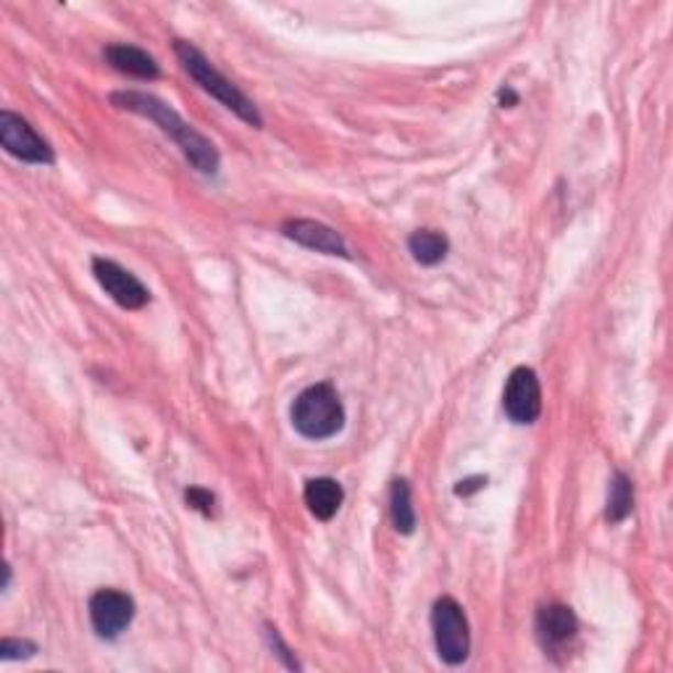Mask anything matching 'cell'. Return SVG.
Here are the masks:
<instances>
[{
	"label": "cell",
	"mask_w": 673,
	"mask_h": 673,
	"mask_svg": "<svg viewBox=\"0 0 673 673\" xmlns=\"http://www.w3.org/2000/svg\"><path fill=\"white\" fill-rule=\"evenodd\" d=\"M174 51H177V58L181 60V66H185V71L190 74L195 82L203 87L208 96L217 98L224 109L232 111L234 117H240L245 124L255 126V130L264 126V119H261V113L253 106V100L247 98L240 87H234L232 82H229V79L219 69H213L211 60L195 48V45L185 43V40H177Z\"/></svg>",
	"instance_id": "2"
},
{
	"label": "cell",
	"mask_w": 673,
	"mask_h": 673,
	"mask_svg": "<svg viewBox=\"0 0 673 673\" xmlns=\"http://www.w3.org/2000/svg\"><path fill=\"white\" fill-rule=\"evenodd\" d=\"M106 60L121 74H130L137 79H156L161 69L156 58L147 56L145 51L134 48V45H109L106 48Z\"/></svg>",
	"instance_id": "12"
},
{
	"label": "cell",
	"mask_w": 673,
	"mask_h": 673,
	"mask_svg": "<svg viewBox=\"0 0 673 673\" xmlns=\"http://www.w3.org/2000/svg\"><path fill=\"white\" fill-rule=\"evenodd\" d=\"M503 408L514 423H534L542 413V387L537 374L527 366H518L508 376L503 393Z\"/></svg>",
	"instance_id": "7"
},
{
	"label": "cell",
	"mask_w": 673,
	"mask_h": 673,
	"mask_svg": "<svg viewBox=\"0 0 673 673\" xmlns=\"http://www.w3.org/2000/svg\"><path fill=\"white\" fill-rule=\"evenodd\" d=\"M293 427L306 440H329L345 427V408L332 385H313L295 397Z\"/></svg>",
	"instance_id": "3"
},
{
	"label": "cell",
	"mask_w": 673,
	"mask_h": 673,
	"mask_svg": "<svg viewBox=\"0 0 673 673\" xmlns=\"http://www.w3.org/2000/svg\"><path fill=\"white\" fill-rule=\"evenodd\" d=\"M111 103L121 111L137 113V117L151 119L153 124L161 126V132L168 134L174 143L179 145V151L185 153V158L198 168L200 174H217L219 172V151L206 134H200L192 124H187L172 106L156 96H147V92L137 90H121L113 92Z\"/></svg>",
	"instance_id": "1"
},
{
	"label": "cell",
	"mask_w": 673,
	"mask_h": 673,
	"mask_svg": "<svg viewBox=\"0 0 673 673\" xmlns=\"http://www.w3.org/2000/svg\"><path fill=\"white\" fill-rule=\"evenodd\" d=\"M484 484H487V479H484V476H474V479H466V482H457V487H455V495H461V497H468L471 493H476V489H482Z\"/></svg>",
	"instance_id": "19"
},
{
	"label": "cell",
	"mask_w": 673,
	"mask_h": 673,
	"mask_svg": "<svg viewBox=\"0 0 673 673\" xmlns=\"http://www.w3.org/2000/svg\"><path fill=\"white\" fill-rule=\"evenodd\" d=\"M282 232H285V238L295 240L302 247H308V251L342 255V258H347V245H345V240H342V234L332 227L321 224V221L289 219L282 224Z\"/></svg>",
	"instance_id": "9"
},
{
	"label": "cell",
	"mask_w": 673,
	"mask_h": 673,
	"mask_svg": "<svg viewBox=\"0 0 673 673\" xmlns=\"http://www.w3.org/2000/svg\"><path fill=\"white\" fill-rule=\"evenodd\" d=\"M432 629L437 655L448 665H461L468 658L471 635L463 608L453 597H442L432 608Z\"/></svg>",
	"instance_id": "4"
},
{
	"label": "cell",
	"mask_w": 673,
	"mask_h": 673,
	"mask_svg": "<svg viewBox=\"0 0 673 673\" xmlns=\"http://www.w3.org/2000/svg\"><path fill=\"white\" fill-rule=\"evenodd\" d=\"M92 274H96L98 285L109 293V298L117 302V306L126 308V311H140V308H145L147 302H151V289L134 277L132 272L119 266L117 261L96 258L92 261Z\"/></svg>",
	"instance_id": "6"
},
{
	"label": "cell",
	"mask_w": 673,
	"mask_h": 673,
	"mask_svg": "<svg viewBox=\"0 0 673 673\" xmlns=\"http://www.w3.org/2000/svg\"><path fill=\"white\" fill-rule=\"evenodd\" d=\"M389 516H393L395 529L400 534H413L416 529V510L410 500V484L406 479H395L389 489Z\"/></svg>",
	"instance_id": "14"
},
{
	"label": "cell",
	"mask_w": 673,
	"mask_h": 673,
	"mask_svg": "<svg viewBox=\"0 0 673 673\" xmlns=\"http://www.w3.org/2000/svg\"><path fill=\"white\" fill-rule=\"evenodd\" d=\"M0 145L5 147V153H11L13 158L24 161V164L48 166L56 161L53 147L32 130L30 121L16 117L13 111L0 113Z\"/></svg>",
	"instance_id": "5"
},
{
	"label": "cell",
	"mask_w": 673,
	"mask_h": 673,
	"mask_svg": "<svg viewBox=\"0 0 673 673\" xmlns=\"http://www.w3.org/2000/svg\"><path fill=\"white\" fill-rule=\"evenodd\" d=\"M37 652L35 642L26 639H3L0 642V661H19V658H32Z\"/></svg>",
	"instance_id": "16"
},
{
	"label": "cell",
	"mask_w": 673,
	"mask_h": 673,
	"mask_svg": "<svg viewBox=\"0 0 673 673\" xmlns=\"http://www.w3.org/2000/svg\"><path fill=\"white\" fill-rule=\"evenodd\" d=\"M268 639H272V648H277L279 652L277 655L282 658V661H285L289 669H298V661H295V658H289V650H287V644L282 642L279 639V635H277V629H268Z\"/></svg>",
	"instance_id": "18"
},
{
	"label": "cell",
	"mask_w": 673,
	"mask_h": 673,
	"mask_svg": "<svg viewBox=\"0 0 673 673\" xmlns=\"http://www.w3.org/2000/svg\"><path fill=\"white\" fill-rule=\"evenodd\" d=\"M302 497H306L308 510H311L319 521H332L342 500H345V493H342V487L334 479L319 476V479L306 482V493H302Z\"/></svg>",
	"instance_id": "11"
},
{
	"label": "cell",
	"mask_w": 673,
	"mask_h": 673,
	"mask_svg": "<svg viewBox=\"0 0 673 673\" xmlns=\"http://www.w3.org/2000/svg\"><path fill=\"white\" fill-rule=\"evenodd\" d=\"M134 618V600L126 592L98 589L90 597V621L100 639H117Z\"/></svg>",
	"instance_id": "8"
},
{
	"label": "cell",
	"mask_w": 673,
	"mask_h": 673,
	"mask_svg": "<svg viewBox=\"0 0 673 673\" xmlns=\"http://www.w3.org/2000/svg\"><path fill=\"white\" fill-rule=\"evenodd\" d=\"M185 500H187V505H190L192 510H200V514H203V516H211L213 514V500H217V497H213L203 487H190L185 493Z\"/></svg>",
	"instance_id": "17"
},
{
	"label": "cell",
	"mask_w": 673,
	"mask_h": 673,
	"mask_svg": "<svg viewBox=\"0 0 673 673\" xmlns=\"http://www.w3.org/2000/svg\"><path fill=\"white\" fill-rule=\"evenodd\" d=\"M578 621L569 605H548L537 614V637L544 650H561L576 637Z\"/></svg>",
	"instance_id": "10"
},
{
	"label": "cell",
	"mask_w": 673,
	"mask_h": 673,
	"mask_svg": "<svg viewBox=\"0 0 673 673\" xmlns=\"http://www.w3.org/2000/svg\"><path fill=\"white\" fill-rule=\"evenodd\" d=\"M631 510H635V487H631L629 476L618 471L608 487V508H605V518H608V523H621Z\"/></svg>",
	"instance_id": "15"
},
{
	"label": "cell",
	"mask_w": 673,
	"mask_h": 673,
	"mask_svg": "<svg viewBox=\"0 0 673 673\" xmlns=\"http://www.w3.org/2000/svg\"><path fill=\"white\" fill-rule=\"evenodd\" d=\"M448 238L445 234L434 232V229H419L410 234L408 251L421 266H437L448 255Z\"/></svg>",
	"instance_id": "13"
}]
</instances>
